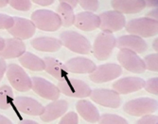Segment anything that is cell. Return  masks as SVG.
Returning <instances> with one entry per match:
<instances>
[{
    "mask_svg": "<svg viewBox=\"0 0 158 124\" xmlns=\"http://www.w3.org/2000/svg\"><path fill=\"white\" fill-rule=\"evenodd\" d=\"M126 31L140 38H150L158 33V21L150 17H140L129 21L125 24Z\"/></svg>",
    "mask_w": 158,
    "mask_h": 124,
    "instance_id": "cell-1",
    "label": "cell"
},
{
    "mask_svg": "<svg viewBox=\"0 0 158 124\" xmlns=\"http://www.w3.org/2000/svg\"><path fill=\"white\" fill-rule=\"evenodd\" d=\"M31 22L43 31H56L62 26V20L56 12L49 9H38L31 14Z\"/></svg>",
    "mask_w": 158,
    "mask_h": 124,
    "instance_id": "cell-2",
    "label": "cell"
},
{
    "mask_svg": "<svg viewBox=\"0 0 158 124\" xmlns=\"http://www.w3.org/2000/svg\"><path fill=\"white\" fill-rule=\"evenodd\" d=\"M60 41L62 45L77 54H87L91 52V44L89 40L75 31L69 30L61 33Z\"/></svg>",
    "mask_w": 158,
    "mask_h": 124,
    "instance_id": "cell-3",
    "label": "cell"
},
{
    "mask_svg": "<svg viewBox=\"0 0 158 124\" xmlns=\"http://www.w3.org/2000/svg\"><path fill=\"white\" fill-rule=\"evenodd\" d=\"M124 112L134 117H143L152 115L157 110V102L152 98H137L127 102L124 106Z\"/></svg>",
    "mask_w": 158,
    "mask_h": 124,
    "instance_id": "cell-4",
    "label": "cell"
},
{
    "mask_svg": "<svg viewBox=\"0 0 158 124\" xmlns=\"http://www.w3.org/2000/svg\"><path fill=\"white\" fill-rule=\"evenodd\" d=\"M116 46V38L112 33L109 32H102L99 33L92 47L94 57L100 61L106 60Z\"/></svg>",
    "mask_w": 158,
    "mask_h": 124,
    "instance_id": "cell-5",
    "label": "cell"
},
{
    "mask_svg": "<svg viewBox=\"0 0 158 124\" xmlns=\"http://www.w3.org/2000/svg\"><path fill=\"white\" fill-rule=\"evenodd\" d=\"M58 88L60 92L68 96V97L75 98H86L89 97L91 93V88L85 82L71 78L64 79L58 83Z\"/></svg>",
    "mask_w": 158,
    "mask_h": 124,
    "instance_id": "cell-6",
    "label": "cell"
},
{
    "mask_svg": "<svg viewBox=\"0 0 158 124\" xmlns=\"http://www.w3.org/2000/svg\"><path fill=\"white\" fill-rule=\"evenodd\" d=\"M7 77L10 85L18 91L25 92L31 88V79L20 66L11 63L8 66Z\"/></svg>",
    "mask_w": 158,
    "mask_h": 124,
    "instance_id": "cell-7",
    "label": "cell"
},
{
    "mask_svg": "<svg viewBox=\"0 0 158 124\" xmlns=\"http://www.w3.org/2000/svg\"><path fill=\"white\" fill-rule=\"evenodd\" d=\"M100 20L99 28L102 32H116L125 27V17L120 12L116 10H107L98 15Z\"/></svg>",
    "mask_w": 158,
    "mask_h": 124,
    "instance_id": "cell-8",
    "label": "cell"
},
{
    "mask_svg": "<svg viewBox=\"0 0 158 124\" xmlns=\"http://www.w3.org/2000/svg\"><path fill=\"white\" fill-rule=\"evenodd\" d=\"M121 73L122 67L120 65L108 63L97 67L95 71L89 74V79L94 83L100 84V83H105L116 79L119 77Z\"/></svg>",
    "mask_w": 158,
    "mask_h": 124,
    "instance_id": "cell-9",
    "label": "cell"
},
{
    "mask_svg": "<svg viewBox=\"0 0 158 124\" xmlns=\"http://www.w3.org/2000/svg\"><path fill=\"white\" fill-rule=\"evenodd\" d=\"M118 60L120 63L121 67L125 68L127 71L134 73H143L146 71V67L137 54L127 50L120 49L118 54Z\"/></svg>",
    "mask_w": 158,
    "mask_h": 124,
    "instance_id": "cell-10",
    "label": "cell"
},
{
    "mask_svg": "<svg viewBox=\"0 0 158 124\" xmlns=\"http://www.w3.org/2000/svg\"><path fill=\"white\" fill-rule=\"evenodd\" d=\"M31 88L40 97L53 102L59 99L61 93L58 87L42 77L31 78Z\"/></svg>",
    "mask_w": 158,
    "mask_h": 124,
    "instance_id": "cell-11",
    "label": "cell"
},
{
    "mask_svg": "<svg viewBox=\"0 0 158 124\" xmlns=\"http://www.w3.org/2000/svg\"><path fill=\"white\" fill-rule=\"evenodd\" d=\"M89 97L95 103L105 107L118 108L121 104V99L119 97V94L111 89L96 88L91 91Z\"/></svg>",
    "mask_w": 158,
    "mask_h": 124,
    "instance_id": "cell-12",
    "label": "cell"
},
{
    "mask_svg": "<svg viewBox=\"0 0 158 124\" xmlns=\"http://www.w3.org/2000/svg\"><path fill=\"white\" fill-rule=\"evenodd\" d=\"M13 25L10 29H9V33L11 34L15 39H27L31 38L35 34L36 27L34 24L28 19L22 17H13Z\"/></svg>",
    "mask_w": 158,
    "mask_h": 124,
    "instance_id": "cell-13",
    "label": "cell"
},
{
    "mask_svg": "<svg viewBox=\"0 0 158 124\" xmlns=\"http://www.w3.org/2000/svg\"><path fill=\"white\" fill-rule=\"evenodd\" d=\"M116 46L119 49L130 50L135 54H142L148 49L146 41L135 35H125L116 39Z\"/></svg>",
    "mask_w": 158,
    "mask_h": 124,
    "instance_id": "cell-14",
    "label": "cell"
},
{
    "mask_svg": "<svg viewBox=\"0 0 158 124\" xmlns=\"http://www.w3.org/2000/svg\"><path fill=\"white\" fill-rule=\"evenodd\" d=\"M13 105L17 111L31 116H41L45 107L39 102L28 97H16L13 100Z\"/></svg>",
    "mask_w": 158,
    "mask_h": 124,
    "instance_id": "cell-15",
    "label": "cell"
},
{
    "mask_svg": "<svg viewBox=\"0 0 158 124\" xmlns=\"http://www.w3.org/2000/svg\"><path fill=\"white\" fill-rule=\"evenodd\" d=\"M145 86V81L138 77H124L118 79L113 84L114 91L118 94H129L135 92L143 88Z\"/></svg>",
    "mask_w": 158,
    "mask_h": 124,
    "instance_id": "cell-16",
    "label": "cell"
},
{
    "mask_svg": "<svg viewBox=\"0 0 158 124\" xmlns=\"http://www.w3.org/2000/svg\"><path fill=\"white\" fill-rule=\"evenodd\" d=\"M111 6L114 10L120 12L121 14H134L144 9L147 3L144 0H113L111 1Z\"/></svg>",
    "mask_w": 158,
    "mask_h": 124,
    "instance_id": "cell-17",
    "label": "cell"
},
{
    "mask_svg": "<svg viewBox=\"0 0 158 124\" xmlns=\"http://www.w3.org/2000/svg\"><path fill=\"white\" fill-rule=\"evenodd\" d=\"M68 109V103L64 100H57L48 104L41 115V119L45 122H50L62 117Z\"/></svg>",
    "mask_w": 158,
    "mask_h": 124,
    "instance_id": "cell-18",
    "label": "cell"
},
{
    "mask_svg": "<svg viewBox=\"0 0 158 124\" xmlns=\"http://www.w3.org/2000/svg\"><path fill=\"white\" fill-rule=\"evenodd\" d=\"M26 53V45L21 39L10 38L5 39V47L0 51V58H20Z\"/></svg>",
    "mask_w": 158,
    "mask_h": 124,
    "instance_id": "cell-19",
    "label": "cell"
},
{
    "mask_svg": "<svg viewBox=\"0 0 158 124\" xmlns=\"http://www.w3.org/2000/svg\"><path fill=\"white\" fill-rule=\"evenodd\" d=\"M74 24L82 31H93L99 27L100 20L98 15L95 13L83 11L75 16Z\"/></svg>",
    "mask_w": 158,
    "mask_h": 124,
    "instance_id": "cell-20",
    "label": "cell"
},
{
    "mask_svg": "<svg viewBox=\"0 0 158 124\" xmlns=\"http://www.w3.org/2000/svg\"><path fill=\"white\" fill-rule=\"evenodd\" d=\"M67 72L72 73H91L95 71L96 64L84 58H71L64 64Z\"/></svg>",
    "mask_w": 158,
    "mask_h": 124,
    "instance_id": "cell-21",
    "label": "cell"
},
{
    "mask_svg": "<svg viewBox=\"0 0 158 124\" xmlns=\"http://www.w3.org/2000/svg\"><path fill=\"white\" fill-rule=\"evenodd\" d=\"M76 109L80 116L86 121L96 123L98 121L100 116L98 110L89 101L86 100H80L76 103Z\"/></svg>",
    "mask_w": 158,
    "mask_h": 124,
    "instance_id": "cell-22",
    "label": "cell"
},
{
    "mask_svg": "<svg viewBox=\"0 0 158 124\" xmlns=\"http://www.w3.org/2000/svg\"><path fill=\"white\" fill-rule=\"evenodd\" d=\"M44 62L46 66L45 70L56 79L62 81V80L68 78V72L66 70L64 64H63L59 60L48 57V58H45Z\"/></svg>",
    "mask_w": 158,
    "mask_h": 124,
    "instance_id": "cell-23",
    "label": "cell"
},
{
    "mask_svg": "<svg viewBox=\"0 0 158 124\" xmlns=\"http://www.w3.org/2000/svg\"><path fill=\"white\" fill-rule=\"evenodd\" d=\"M31 46L41 52H57L61 49L62 43L60 39L50 37H40L31 40Z\"/></svg>",
    "mask_w": 158,
    "mask_h": 124,
    "instance_id": "cell-24",
    "label": "cell"
},
{
    "mask_svg": "<svg viewBox=\"0 0 158 124\" xmlns=\"http://www.w3.org/2000/svg\"><path fill=\"white\" fill-rule=\"evenodd\" d=\"M18 59L19 62L23 65V67L28 69L31 71H34V72L44 71L46 68L44 60L38 58L36 54H31L30 52L23 54Z\"/></svg>",
    "mask_w": 158,
    "mask_h": 124,
    "instance_id": "cell-25",
    "label": "cell"
},
{
    "mask_svg": "<svg viewBox=\"0 0 158 124\" xmlns=\"http://www.w3.org/2000/svg\"><path fill=\"white\" fill-rule=\"evenodd\" d=\"M57 14L60 16L62 20V25L71 26L74 24L75 14L73 12V9L62 0L60 1L59 6L57 7Z\"/></svg>",
    "mask_w": 158,
    "mask_h": 124,
    "instance_id": "cell-26",
    "label": "cell"
},
{
    "mask_svg": "<svg viewBox=\"0 0 158 124\" xmlns=\"http://www.w3.org/2000/svg\"><path fill=\"white\" fill-rule=\"evenodd\" d=\"M13 92L10 87L4 85L0 88V109H9L13 104Z\"/></svg>",
    "mask_w": 158,
    "mask_h": 124,
    "instance_id": "cell-27",
    "label": "cell"
},
{
    "mask_svg": "<svg viewBox=\"0 0 158 124\" xmlns=\"http://www.w3.org/2000/svg\"><path fill=\"white\" fill-rule=\"evenodd\" d=\"M99 124H128L122 117L114 114H103L98 119Z\"/></svg>",
    "mask_w": 158,
    "mask_h": 124,
    "instance_id": "cell-28",
    "label": "cell"
},
{
    "mask_svg": "<svg viewBox=\"0 0 158 124\" xmlns=\"http://www.w3.org/2000/svg\"><path fill=\"white\" fill-rule=\"evenodd\" d=\"M157 60H158V54H157V53H155V54H151L146 56L143 61H144L146 69H148L149 71L156 73L158 71Z\"/></svg>",
    "mask_w": 158,
    "mask_h": 124,
    "instance_id": "cell-29",
    "label": "cell"
},
{
    "mask_svg": "<svg viewBox=\"0 0 158 124\" xmlns=\"http://www.w3.org/2000/svg\"><path fill=\"white\" fill-rule=\"evenodd\" d=\"M9 4L11 8L22 11H27L31 8V2L28 0H10L9 1Z\"/></svg>",
    "mask_w": 158,
    "mask_h": 124,
    "instance_id": "cell-30",
    "label": "cell"
},
{
    "mask_svg": "<svg viewBox=\"0 0 158 124\" xmlns=\"http://www.w3.org/2000/svg\"><path fill=\"white\" fill-rule=\"evenodd\" d=\"M80 6L85 9L87 10V12H92L98 10V7H99V3L97 0H81L79 1Z\"/></svg>",
    "mask_w": 158,
    "mask_h": 124,
    "instance_id": "cell-31",
    "label": "cell"
},
{
    "mask_svg": "<svg viewBox=\"0 0 158 124\" xmlns=\"http://www.w3.org/2000/svg\"><path fill=\"white\" fill-rule=\"evenodd\" d=\"M144 88L148 92L153 95H157L158 94V78L157 77L150 78L148 81L145 82Z\"/></svg>",
    "mask_w": 158,
    "mask_h": 124,
    "instance_id": "cell-32",
    "label": "cell"
},
{
    "mask_svg": "<svg viewBox=\"0 0 158 124\" xmlns=\"http://www.w3.org/2000/svg\"><path fill=\"white\" fill-rule=\"evenodd\" d=\"M13 17L0 13V29H10L13 25Z\"/></svg>",
    "mask_w": 158,
    "mask_h": 124,
    "instance_id": "cell-33",
    "label": "cell"
},
{
    "mask_svg": "<svg viewBox=\"0 0 158 124\" xmlns=\"http://www.w3.org/2000/svg\"><path fill=\"white\" fill-rule=\"evenodd\" d=\"M78 115L75 112H69L61 118L59 124H78Z\"/></svg>",
    "mask_w": 158,
    "mask_h": 124,
    "instance_id": "cell-34",
    "label": "cell"
},
{
    "mask_svg": "<svg viewBox=\"0 0 158 124\" xmlns=\"http://www.w3.org/2000/svg\"><path fill=\"white\" fill-rule=\"evenodd\" d=\"M158 118L155 115H147L143 116L141 118H139L135 124H157Z\"/></svg>",
    "mask_w": 158,
    "mask_h": 124,
    "instance_id": "cell-35",
    "label": "cell"
},
{
    "mask_svg": "<svg viewBox=\"0 0 158 124\" xmlns=\"http://www.w3.org/2000/svg\"><path fill=\"white\" fill-rule=\"evenodd\" d=\"M6 71H7V63H6L5 59L0 58V81L2 80L3 75Z\"/></svg>",
    "mask_w": 158,
    "mask_h": 124,
    "instance_id": "cell-36",
    "label": "cell"
},
{
    "mask_svg": "<svg viewBox=\"0 0 158 124\" xmlns=\"http://www.w3.org/2000/svg\"><path fill=\"white\" fill-rule=\"evenodd\" d=\"M33 2L41 6H49L54 3V0H33Z\"/></svg>",
    "mask_w": 158,
    "mask_h": 124,
    "instance_id": "cell-37",
    "label": "cell"
},
{
    "mask_svg": "<svg viewBox=\"0 0 158 124\" xmlns=\"http://www.w3.org/2000/svg\"><path fill=\"white\" fill-rule=\"evenodd\" d=\"M62 1L65 2L67 5H69V6H70L71 8H72V9L76 8V7H77V5L79 4V1H77V0H62Z\"/></svg>",
    "mask_w": 158,
    "mask_h": 124,
    "instance_id": "cell-38",
    "label": "cell"
},
{
    "mask_svg": "<svg viewBox=\"0 0 158 124\" xmlns=\"http://www.w3.org/2000/svg\"><path fill=\"white\" fill-rule=\"evenodd\" d=\"M0 124H12V122L8 118L0 115Z\"/></svg>",
    "mask_w": 158,
    "mask_h": 124,
    "instance_id": "cell-39",
    "label": "cell"
},
{
    "mask_svg": "<svg viewBox=\"0 0 158 124\" xmlns=\"http://www.w3.org/2000/svg\"><path fill=\"white\" fill-rule=\"evenodd\" d=\"M19 124H39L33 120H28V119H25V120H21L19 122Z\"/></svg>",
    "mask_w": 158,
    "mask_h": 124,
    "instance_id": "cell-40",
    "label": "cell"
},
{
    "mask_svg": "<svg viewBox=\"0 0 158 124\" xmlns=\"http://www.w3.org/2000/svg\"><path fill=\"white\" fill-rule=\"evenodd\" d=\"M4 47H5V39L2 37H0V51H2Z\"/></svg>",
    "mask_w": 158,
    "mask_h": 124,
    "instance_id": "cell-41",
    "label": "cell"
},
{
    "mask_svg": "<svg viewBox=\"0 0 158 124\" xmlns=\"http://www.w3.org/2000/svg\"><path fill=\"white\" fill-rule=\"evenodd\" d=\"M9 4V0H0V8H4Z\"/></svg>",
    "mask_w": 158,
    "mask_h": 124,
    "instance_id": "cell-42",
    "label": "cell"
},
{
    "mask_svg": "<svg viewBox=\"0 0 158 124\" xmlns=\"http://www.w3.org/2000/svg\"><path fill=\"white\" fill-rule=\"evenodd\" d=\"M157 43H158V39H155L154 40H153V49L157 52L158 51V47H157Z\"/></svg>",
    "mask_w": 158,
    "mask_h": 124,
    "instance_id": "cell-43",
    "label": "cell"
}]
</instances>
